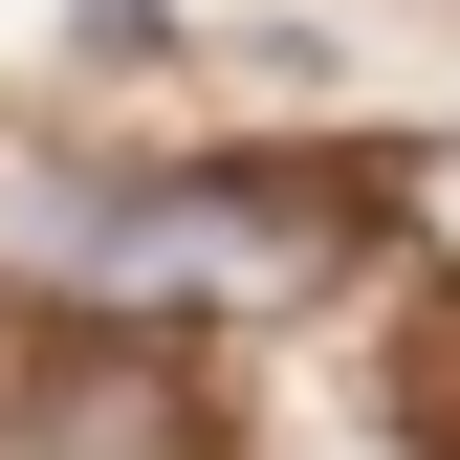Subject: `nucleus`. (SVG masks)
Listing matches in <instances>:
<instances>
[{"instance_id": "1", "label": "nucleus", "mask_w": 460, "mask_h": 460, "mask_svg": "<svg viewBox=\"0 0 460 460\" xmlns=\"http://www.w3.org/2000/svg\"><path fill=\"white\" fill-rule=\"evenodd\" d=\"M44 263L110 285V307H285V285L329 263V219L285 198V176H176V198H66Z\"/></svg>"}, {"instance_id": "2", "label": "nucleus", "mask_w": 460, "mask_h": 460, "mask_svg": "<svg viewBox=\"0 0 460 460\" xmlns=\"http://www.w3.org/2000/svg\"><path fill=\"white\" fill-rule=\"evenodd\" d=\"M0 460H198V394H176V351H44Z\"/></svg>"}]
</instances>
